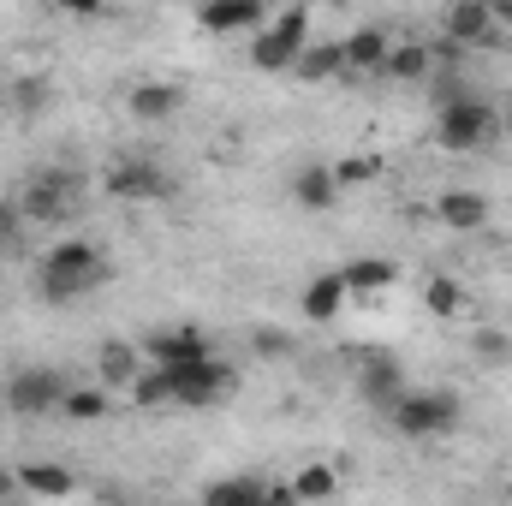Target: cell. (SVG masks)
<instances>
[{
  "instance_id": "6da1fadb",
  "label": "cell",
  "mask_w": 512,
  "mask_h": 506,
  "mask_svg": "<svg viewBox=\"0 0 512 506\" xmlns=\"http://www.w3.org/2000/svg\"><path fill=\"white\" fill-rule=\"evenodd\" d=\"M108 280V256L84 239H60L54 251L42 256V298L66 304V298H84Z\"/></svg>"
},
{
  "instance_id": "7a4b0ae2",
  "label": "cell",
  "mask_w": 512,
  "mask_h": 506,
  "mask_svg": "<svg viewBox=\"0 0 512 506\" xmlns=\"http://www.w3.org/2000/svg\"><path fill=\"white\" fill-rule=\"evenodd\" d=\"M78 197H84V179L78 173H66V167H42V173H30L24 179V191H18V215L24 221H66L72 209H78Z\"/></svg>"
},
{
  "instance_id": "3957f363",
  "label": "cell",
  "mask_w": 512,
  "mask_h": 506,
  "mask_svg": "<svg viewBox=\"0 0 512 506\" xmlns=\"http://www.w3.org/2000/svg\"><path fill=\"white\" fill-rule=\"evenodd\" d=\"M387 417H393V429H399V435L429 441V435H447V429H453L459 399H453V393H399V399L387 405Z\"/></svg>"
},
{
  "instance_id": "277c9868",
  "label": "cell",
  "mask_w": 512,
  "mask_h": 506,
  "mask_svg": "<svg viewBox=\"0 0 512 506\" xmlns=\"http://www.w3.org/2000/svg\"><path fill=\"white\" fill-rule=\"evenodd\" d=\"M304 42H310V6H292L280 24L256 30L251 66H262V72H292V60L304 54Z\"/></svg>"
},
{
  "instance_id": "5b68a950",
  "label": "cell",
  "mask_w": 512,
  "mask_h": 506,
  "mask_svg": "<svg viewBox=\"0 0 512 506\" xmlns=\"http://www.w3.org/2000/svg\"><path fill=\"white\" fill-rule=\"evenodd\" d=\"M489 137H495V114H489L483 102H471V96L447 102V108H441V120H435V143H441V149H453V155L483 149Z\"/></svg>"
},
{
  "instance_id": "8992f818",
  "label": "cell",
  "mask_w": 512,
  "mask_h": 506,
  "mask_svg": "<svg viewBox=\"0 0 512 506\" xmlns=\"http://www.w3.org/2000/svg\"><path fill=\"white\" fill-rule=\"evenodd\" d=\"M239 387V376L227 370V364H215V358H203V364H191V370H173V405H191V411H209V405H221L227 393Z\"/></svg>"
},
{
  "instance_id": "52a82bcc",
  "label": "cell",
  "mask_w": 512,
  "mask_h": 506,
  "mask_svg": "<svg viewBox=\"0 0 512 506\" xmlns=\"http://www.w3.org/2000/svg\"><path fill=\"white\" fill-rule=\"evenodd\" d=\"M66 387H72V381L60 376V370H18V376L6 381V405H12L18 417H48V411H60Z\"/></svg>"
},
{
  "instance_id": "ba28073f",
  "label": "cell",
  "mask_w": 512,
  "mask_h": 506,
  "mask_svg": "<svg viewBox=\"0 0 512 506\" xmlns=\"http://www.w3.org/2000/svg\"><path fill=\"white\" fill-rule=\"evenodd\" d=\"M108 191L126 197V203H161V197L173 191V179H167L155 161H120V167L108 173Z\"/></svg>"
},
{
  "instance_id": "9c48e42d",
  "label": "cell",
  "mask_w": 512,
  "mask_h": 506,
  "mask_svg": "<svg viewBox=\"0 0 512 506\" xmlns=\"http://www.w3.org/2000/svg\"><path fill=\"white\" fill-rule=\"evenodd\" d=\"M501 24H495V6L489 0H453L447 6V42L453 48H477V42H489Z\"/></svg>"
},
{
  "instance_id": "30bf717a",
  "label": "cell",
  "mask_w": 512,
  "mask_h": 506,
  "mask_svg": "<svg viewBox=\"0 0 512 506\" xmlns=\"http://www.w3.org/2000/svg\"><path fill=\"white\" fill-rule=\"evenodd\" d=\"M149 358H155L161 370H191V364H203V358H215V352H209V340H203L197 328H167V334L149 340Z\"/></svg>"
},
{
  "instance_id": "8fae6325",
  "label": "cell",
  "mask_w": 512,
  "mask_h": 506,
  "mask_svg": "<svg viewBox=\"0 0 512 506\" xmlns=\"http://www.w3.org/2000/svg\"><path fill=\"white\" fill-rule=\"evenodd\" d=\"M346 298H352V286H346V274L334 268V274H316V280L304 286L298 310H304V322H334V316L346 310Z\"/></svg>"
},
{
  "instance_id": "7c38bea8",
  "label": "cell",
  "mask_w": 512,
  "mask_h": 506,
  "mask_svg": "<svg viewBox=\"0 0 512 506\" xmlns=\"http://www.w3.org/2000/svg\"><path fill=\"white\" fill-rule=\"evenodd\" d=\"M197 24H203V30H215V36H233V30H262V0H203Z\"/></svg>"
},
{
  "instance_id": "4fadbf2b",
  "label": "cell",
  "mask_w": 512,
  "mask_h": 506,
  "mask_svg": "<svg viewBox=\"0 0 512 506\" xmlns=\"http://www.w3.org/2000/svg\"><path fill=\"white\" fill-rule=\"evenodd\" d=\"M387 30H352L346 42H340V54H346V78H358V72H382V60H387Z\"/></svg>"
},
{
  "instance_id": "5bb4252c",
  "label": "cell",
  "mask_w": 512,
  "mask_h": 506,
  "mask_svg": "<svg viewBox=\"0 0 512 506\" xmlns=\"http://www.w3.org/2000/svg\"><path fill=\"white\" fill-rule=\"evenodd\" d=\"M435 215H441L453 233H477V227L489 221V197H483V191H441Z\"/></svg>"
},
{
  "instance_id": "9a60e30c",
  "label": "cell",
  "mask_w": 512,
  "mask_h": 506,
  "mask_svg": "<svg viewBox=\"0 0 512 506\" xmlns=\"http://www.w3.org/2000/svg\"><path fill=\"white\" fill-rule=\"evenodd\" d=\"M292 72L304 84H328V78H346V54H340V42H304V54L292 60Z\"/></svg>"
},
{
  "instance_id": "2e32d148",
  "label": "cell",
  "mask_w": 512,
  "mask_h": 506,
  "mask_svg": "<svg viewBox=\"0 0 512 506\" xmlns=\"http://www.w3.org/2000/svg\"><path fill=\"white\" fill-rule=\"evenodd\" d=\"M358 393H364L370 405H382V411H387V405L405 393V376H399V364H393V358H370V364L358 370Z\"/></svg>"
},
{
  "instance_id": "e0dca14e",
  "label": "cell",
  "mask_w": 512,
  "mask_h": 506,
  "mask_svg": "<svg viewBox=\"0 0 512 506\" xmlns=\"http://www.w3.org/2000/svg\"><path fill=\"white\" fill-rule=\"evenodd\" d=\"M179 102H185V96H179V84H137V90H131V114H137V120H149V126L173 120V114H179Z\"/></svg>"
},
{
  "instance_id": "ac0fdd59",
  "label": "cell",
  "mask_w": 512,
  "mask_h": 506,
  "mask_svg": "<svg viewBox=\"0 0 512 506\" xmlns=\"http://www.w3.org/2000/svg\"><path fill=\"white\" fill-rule=\"evenodd\" d=\"M340 274H346L352 298H358V292H382V286H393V280H399V268H393L387 256H358V262H346Z\"/></svg>"
},
{
  "instance_id": "d6986e66",
  "label": "cell",
  "mask_w": 512,
  "mask_h": 506,
  "mask_svg": "<svg viewBox=\"0 0 512 506\" xmlns=\"http://www.w3.org/2000/svg\"><path fill=\"white\" fill-rule=\"evenodd\" d=\"M131 405H137V411L173 405V370H161V364H143V370H137V381H131Z\"/></svg>"
},
{
  "instance_id": "ffe728a7",
  "label": "cell",
  "mask_w": 512,
  "mask_h": 506,
  "mask_svg": "<svg viewBox=\"0 0 512 506\" xmlns=\"http://www.w3.org/2000/svg\"><path fill=\"white\" fill-rule=\"evenodd\" d=\"M334 191H340L334 167H304V173L292 179V197H298L304 209H328V203H334Z\"/></svg>"
},
{
  "instance_id": "44dd1931",
  "label": "cell",
  "mask_w": 512,
  "mask_h": 506,
  "mask_svg": "<svg viewBox=\"0 0 512 506\" xmlns=\"http://www.w3.org/2000/svg\"><path fill=\"white\" fill-rule=\"evenodd\" d=\"M137 370H143V364H137V346H120V340H114V346L96 352V376L108 381V387H131Z\"/></svg>"
},
{
  "instance_id": "7402d4cb",
  "label": "cell",
  "mask_w": 512,
  "mask_h": 506,
  "mask_svg": "<svg viewBox=\"0 0 512 506\" xmlns=\"http://www.w3.org/2000/svg\"><path fill=\"white\" fill-rule=\"evenodd\" d=\"M203 501H209V506H256V501H268V483H262V477H233V483H209V489H203Z\"/></svg>"
},
{
  "instance_id": "603a6c76",
  "label": "cell",
  "mask_w": 512,
  "mask_h": 506,
  "mask_svg": "<svg viewBox=\"0 0 512 506\" xmlns=\"http://www.w3.org/2000/svg\"><path fill=\"white\" fill-rule=\"evenodd\" d=\"M60 411H66L72 423H96V417H108V411H114V399H108L102 387H66Z\"/></svg>"
},
{
  "instance_id": "cb8c5ba5",
  "label": "cell",
  "mask_w": 512,
  "mask_h": 506,
  "mask_svg": "<svg viewBox=\"0 0 512 506\" xmlns=\"http://www.w3.org/2000/svg\"><path fill=\"white\" fill-rule=\"evenodd\" d=\"M382 72H387V78H405V84H417V78L429 72V48H423V42H399V48H387Z\"/></svg>"
},
{
  "instance_id": "d4e9b609",
  "label": "cell",
  "mask_w": 512,
  "mask_h": 506,
  "mask_svg": "<svg viewBox=\"0 0 512 506\" xmlns=\"http://www.w3.org/2000/svg\"><path fill=\"white\" fill-rule=\"evenodd\" d=\"M18 483H24L30 495H48V501H60V495H78V477H72V471H54V465H30Z\"/></svg>"
},
{
  "instance_id": "484cf974",
  "label": "cell",
  "mask_w": 512,
  "mask_h": 506,
  "mask_svg": "<svg viewBox=\"0 0 512 506\" xmlns=\"http://www.w3.org/2000/svg\"><path fill=\"white\" fill-rule=\"evenodd\" d=\"M334 489H340V477H334L328 465H304L298 483H292V501H328Z\"/></svg>"
},
{
  "instance_id": "4316f807",
  "label": "cell",
  "mask_w": 512,
  "mask_h": 506,
  "mask_svg": "<svg viewBox=\"0 0 512 506\" xmlns=\"http://www.w3.org/2000/svg\"><path fill=\"white\" fill-rule=\"evenodd\" d=\"M423 304H429V316H459V304H465V292H459L453 280H441V274H435V280L423 286Z\"/></svg>"
},
{
  "instance_id": "83f0119b",
  "label": "cell",
  "mask_w": 512,
  "mask_h": 506,
  "mask_svg": "<svg viewBox=\"0 0 512 506\" xmlns=\"http://www.w3.org/2000/svg\"><path fill=\"white\" fill-rule=\"evenodd\" d=\"M376 173H382V161H376V155H346V161L334 167V179H340V185H370Z\"/></svg>"
},
{
  "instance_id": "f1b7e54d",
  "label": "cell",
  "mask_w": 512,
  "mask_h": 506,
  "mask_svg": "<svg viewBox=\"0 0 512 506\" xmlns=\"http://www.w3.org/2000/svg\"><path fill=\"white\" fill-rule=\"evenodd\" d=\"M42 102H48L42 78H30V84H18V90H12V108H24V114H30V108H42Z\"/></svg>"
},
{
  "instance_id": "f546056e",
  "label": "cell",
  "mask_w": 512,
  "mask_h": 506,
  "mask_svg": "<svg viewBox=\"0 0 512 506\" xmlns=\"http://www.w3.org/2000/svg\"><path fill=\"white\" fill-rule=\"evenodd\" d=\"M477 352H483V358H507L512 340H507V334H477Z\"/></svg>"
},
{
  "instance_id": "4dcf8cb0",
  "label": "cell",
  "mask_w": 512,
  "mask_h": 506,
  "mask_svg": "<svg viewBox=\"0 0 512 506\" xmlns=\"http://www.w3.org/2000/svg\"><path fill=\"white\" fill-rule=\"evenodd\" d=\"M12 221H18V209H6V203H0V245L12 239Z\"/></svg>"
},
{
  "instance_id": "1f68e13d",
  "label": "cell",
  "mask_w": 512,
  "mask_h": 506,
  "mask_svg": "<svg viewBox=\"0 0 512 506\" xmlns=\"http://www.w3.org/2000/svg\"><path fill=\"white\" fill-rule=\"evenodd\" d=\"M489 6H495V24H507L512 30V0H489Z\"/></svg>"
},
{
  "instance_id": "d6a6232c",
  "label": "cell",
  "mask_w": 512,
  "mask_h": 506,
  "mask_svg": "<svg viewBox=\"0 0 512 506\" xmlns=\"http://www.w3.org/2000/svg\"><path fill=\"white\" fill-rule=\"evenodd\" d=\"M66 12H102V0H66Z\"/></svg>"
},
{
  "instance_id": "836d02e7",
  "label": "cell",
  "mask_w": 512,
  "mask_h": 506,
  "mask_svg": "<svg viewBox=\"0 0 512 506\" xmlns=\"http://www.w3.org/2000/svg\"><path fill=\"white\" fill-rule=\"evenodd\" d=\"M18 489H24V483H18V477H0V501H12V495H18Z\"/></svg>"
}]
</instances>
